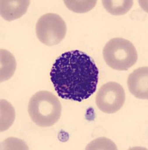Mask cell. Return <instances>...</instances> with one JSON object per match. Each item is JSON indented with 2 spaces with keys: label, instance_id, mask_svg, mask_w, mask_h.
Masks as SVG:
<instances>
[{
  "label": "cell",
  "instance_id": "9",
  "mask_svg": "<svg viewBox=\"0 0 148 150\" xmlns=\"http://www.w3.org/2000/svg\"><path fill=\"white\" fill-rule=\"evenodd\" d=\"M102 5L112 15L126 14L133 5L132 0H102Z\"/></svg>",
  "mask_w": 148,
  "mask_h": 150
},
{
  "label": "cell",
  "instance_id": "1",
  "mask_svg": "<svg viewBox=\"0 0 148 150\" xmlns=\"http://www.w3.org/2000/svg\"><path fill=\"white\" fill-rule=\"evenodd\" d=\"M50 80L60 98L82 101L97 90L99 70L88 55L76 50L62 53L56 59L50 71Z\"/></svg>",
  "mask_w": 148,
  "mask_h": 150
},
{
  "label": "cell",
  "instance_id": "6",
  "mask_svg": "<svg viewBox=\"0 0 148 150\" xmlns=\"http://www.w3.org/2000/svg\"><path fill=\"white\" fill-rule=\"evenodd\" d=\"M148 67L137 68L128 77L129 92L137 98H148Z\"/></svg>",
  "mask_w": 148,
  "mask_h": 150
},
{
  "label": "cell",
  "instance_id": "2",
  "mask_svg": "<svg viewBox=\"0 0 148 150\" xmlns=\"http://www.w3.org/2000/svg\"><path fill=\"white\" fill-rule=\"evenodd\" d=\"M31 120L40 127L53 126L59 120L61 104L56 96L49 91H39L31 98L28 106Z\"/></svg>",
  "mask_w": 148,
  "mask_h": 150
},
{
  "label": "cell",
  "instance_id": "7",
  "mask_svg": "<svg viewBox=\"0 0 148 150\" xmlns=\"http://www.w3.org/2000/svg\"><path fill=\"white\" fill-rule=\"evenodd\" d=\"M29 5L30 1L29 0H1V17L7 21L20 18L26 13Z\"/></svg>",
  "mask_w": 148,
  "mask_h": 150
},
{
  "label": "cell",
  "instance_id": "10",
  "mask_svg": "<svg viewBox=\"0 0 148 150\" xmlns=\"http://www.w3.org/2000/svg\"><path fill=\"white\" fill-rule=\"evenodd\" d=\"M1 120H0V131H7L12 125L15 120V110L14 107L7 101L2 99L1 101Z\"/></svg>",
  "mask_w": 148,
  "mask_h": 150
},
{
  "label": "cell",
  "instance_id": "4",
  "mask_svg": "<svg viewBox=\"0 0 148 150\" xmlns=\"http://www.w3.org/2000/svg\"><path fill=\"white\" fill-rule=\"evenodd\" d=\"M67 26L58 14L49 13L42 15L36 23V35L43 45L53 47L65 38Z\"/></svg>",
  "mask_w": 148,
  "mask_h": 150
},
{
  "label": "cell",
  "instance_id": "13",
  "mask_svg": "<svg viewBox=\"0 0 148 150\" xmlns=\"http://www.w3.org/2000/svg\"><path fill=\"white\" fill-rule=\"evenodd\" d=\"M4 149H29L27 145L22 140L10 137L4 141Z\"/></svg>",
  "mask_w": 148,
  "mask_h": 150
},
{
  "label": "cell",
  "instance_id": "12",
  "mask_svg": "<svg viewBox=\"0 0 148 150\" xmlns=\"http://www.w3.org/2000/svg\"><path fill=\"white\" fill-rule=\"evenodd\" d=\"M85 149H117V146L112 141L106 137H100L90 142Z\"/></svg>",
  "mask_w": 148,
  "mask_h": 150
},
{
  "label": "cell",
  "instance_id": "8",
  "mask_svg": "<svg viewBox=\"0 0 148 150\" xmlns=\"http://www.w3.org/2000/svg\"><path fill=\"white\" fill-rule=\"evenodd\" d=\"M0 81L9 80L14 75L17 68L14 55L6 50H0Z\"/></svg>",
  "mask_w": 148,
  "mask_h": 150
},
{
  "label": "cell",
  "instance_id": "5",
  "mask_svg": "<svg viewBox=\"0 0 148 150\" xmlns=\"http://www.w3.org/2000/svg\"><path fill=\"white\" fill-rule=\"evenodd\" d=\"M125 99V91L122 86L116 82H109L99 89L96 104L105 113H114L122 108Z\"/></svg>",
  "mask_w": 148,
  "mask_h": 150
},
{
  "label": "cell",
  "instance_id": "11",
  "mask_svg": "<svg viewBox=\"0 0 148 150\" xmlns=\"http://www.w3.org/2000/svg\"><path fill=\"white\" fill-rule=\"evenodd\" d=\"M64 2L69 10L76 13H86L90 11L97 4L96 0H65Z\"/></svg>",
  "mask_w": 148,
  "mask_h": 150
},
{
  "label": "cell",
  "instance_id": "3",
  "mask_svg": "<svg viewBox=\"0 0 148 150\" xmlns=\"http://www.w3.org/2000/svg\"><path fill=\"white\" fill-rule=\"evenodd\" d=\"M102 55L106 64L117 71H127L138 59L134 45L122 38H115L108 41L103 48Z\"/></svg>",
  "mask_w": 148,
  "mask_h": 150
}]
</instances>
